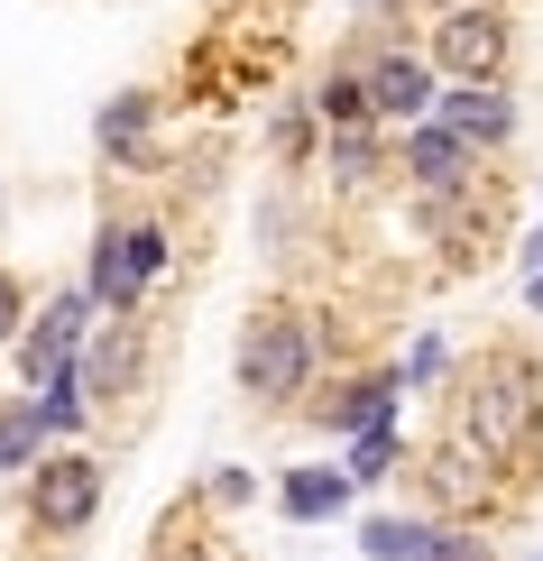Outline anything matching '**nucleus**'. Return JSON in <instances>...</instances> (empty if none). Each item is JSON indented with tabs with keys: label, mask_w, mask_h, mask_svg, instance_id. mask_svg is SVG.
I'll list each match as a JSON object with an SVG mask.
<instances>
[{
	"label": "nucleus",
	"mask_w": 543,
	"mask_h": 561,
	"mask_svg": "<svg viewBox=\"0 0 543 561\" xmlns=\"http://www.w3.org/2000/svg\"><path fill=\"white\" fill-rule=\"evenodd\" d=\"M102 516V460L92 451H56L29 470V525L37 534H83Z\"/></svg>",
	"instance_id": "39448f33"
},
{
	"label": "nucleus",
	"mask_w": 543,
	"mask_h": 561,
	"mask_svg": "<svg viewBox=\"0 0 543 561\" xmlns=\"http://www.w3.org/2000/svg\"><path fill=\"white\" fill-rule=\"evenodd\" d=\"M148 121H157V102H148V92H121V102H102L92 138H102L111 157H138V148H148Z\"/></svg>",
	"instance_id": "2eb2a0df"
},
{
	"label": "nucleus",
	"mask_w": 543,
	"mask_h": 561,
	"mask_svg": "<svg viewBox=\"0 0 543 561\" xmlns=\"http://www.w3.org/2000/svg\"><path fill=\"white\" fill-rule=\"evenodd\" d=\"M350 488H360L350 470H286V479H276V506H286L295 525H323V516L350 506Z\"/></svg>",
	"instance_id": "9b49d317"
},
{
	"label": "nucleus",
	"mask_w": 543,
	"mask_h": 561,
	"mask_svg": "<svg viewBox=\"0 0 543 561\" xmlns=\"http://www.w3.org/2000/svg\"><path fill=\"white\" fill-rule=\"evenodd\" d=\"M230 378H240V396H258V405L304 396V378H314V322H304L295 304H258V313L240 322Z\"/></svg>",
	"instance_id": "f03ea898"
},
{
	"label": "nucleus",
	"mask_w": 543,
	"mask_h": 561,
	"mask_svg": "<svg viewBox=\"0 0 543 561\" xmlns=\"http://www.w3.org/2000/svg\"><path fill=\"white\" fill-rule=\"evenodd\" d=\"M479 167V148H470L461 129H442V121H415V138H406V175L423 184V194H470V175Z\"/></svg>",
	"instance_id": "6e6552de"
},
{
	"label": "nucleus",
	"mask_w": 543,
	"mask_h": 561,
	"mask_svg": "<svg viewBox=\"0 0 543 561\" xmlns=\"http://www.w3.org/2000/svg\"><path fill=\"white\" fill-rule=\"evenodd\" d=\"M341 470L360 479V488H377V479L396 470V424H369V433H350V460H341Z\"/></svg>",
	"instance_id": "dca6fc26"
},
{
	"label": "nucleus",
	"mask_w": 543,
	"mask_h": 561,
	"mask_svg": "<svg viewBox=\"0 0 543 561\" xmlns=\"http://www.w3.org/2000/svg\"><path fill=\"white\" fill-rule=\"evenodd\" d=\"M75 368H83V396H121V387H129V368H138V341L121 332V322H111V332L92 341Z\"/></svg>",
	"instance_id": "4468645a"
},
{
	"label": "nucleus",
	"mask_w": 543,
	"mask_h": 561,
	"mask_svg": "<svg viewBox=\"0 0 543 561\" xmlns=\"http://www.w3.org/2000/svg\"><path fill=\"white\" fill-rule=\"evenodd\" d=\"M433 121L461 129L470 148H507V138H516V102H507V83H452L433 102Z\"/></svg>",
	"instance_id": "1a4fd4ad"
},
{
	"label": "nucleus",
	"mask_w": 543,
	"mask_h": 561,
	"mask_svg": "<svg viewBox=\"0 0 543 561\" xmlns=\"http://www.w3.org/2000/svg\"><path fill=\"white\" fill-rule=\"evenodd\" d=\"M29 405H37V424H46V433H83V414H92V396H83V368L65 359L56 378H37V396H29Z\"/></svg>",
	"instance_id": "ddd939ff"
},
{
	"label": "nucleus",
	"mask_w": 543,
	"mask_h": 561,
	"mask_svg": "<svg viewBox=\"0 0 543 561\" xmlns=\"http://www.w3.org/2000/svg\"><path fill=\"white\" fill-rule=\"evenodd\" d=\"M461 442H479L498 470L534 460V442H543V368L525 359V350H498V359L470 368V387H461Z\"/></svg>",
	"instance_id": "f257e3e1"
},
{
	"label": "nucleus",
	"mask_w": 543,
	"mask_h": 561,
	"mask_svg": "<svg viewBox=\"0 0 543 561\" xmlns=\"http://www.w3.org/2000/svg\"><path fill=\"white\" fill-rule=\"evenodd\" d=\"M323 121H332V129H369L377 121V111H369V75H332V83H323Z\"/></svg>",
	"instance_id": "f3484780"
},
{
	"label": "nucleus",
	"mask_w": 543,
	"mask_h": 561,
	"mask_svg": "<svg viewBox=\"0 0 543 561\" xmlns=\"http://www.w3.org/2000/svg\"><path fill=\"white\" fill-rule=\"evenodd\" d=\"M433 368H442V341H433V332H423V341H415V359H406V378L423 387V378H433Z\"/></svg>",
	"instance_id": "412c9836"
},
{
	"label": "nucleus",
	"mask_w": 543,
	"mask_h": 561,
	"mask_svg": "<svg viewBox=\"0 0 543 561\" xmlns=\"http://www.w3.org/2000/svg\"><path fill=\"white\" fill-rule=\"evenodd\" d=\"M314 414H323L332 433H369V424H396V378H360V387L323 396Z\"/></svg>",
	"instance_id": "f8f14e48"
},
{
	"label": "nucleus",
	"mask_w": 543,
	"mask_h": 561,
	"mask_svg": "<svg viewBox=\"0 0 543 561\" xmlns=\"http://www.w3.org/2000/svg\"><path fill=\"white\" fill-rule=\"evenodd\" d=\"M157 267H167V230L157 221H102V240H92V304L102 313H138Z\"/></svg>",
	"instance_id": "7ed1b4c3"
},
{
	"label": "nucleus",
	"mask_w": 543,
	"mask_h": 561,
	"mask_svg": "<svg viewBox=\"0 0 543 561\" xmlns=\"http://www.w3.org/2000/svg\"><path fill=\"white\" fill-rule=\"evenodd\" d=\"M442 92H433V65L423 56H406V46H387V56L369 65V111L377 121H423Z\"/></svg>",
	"instance_id": "9d476101"
},
{
	"label": "nucleus",
	"mask_w": 543,
	"mask_h": 561,
	"mask_svg": "<svg viewBox=\"0 0 543 561\" xmlns=\"http://www.w3.org/2000/svg\"><path fill=\"white\" fill-rule=\"evenodd\" d=\"M83 322H92V286H75V295H56L46 304V313L29 322V332H19V378H56L65 359H75V341H83Z\"/></svg>",
	"instance_id": "0eeeda50"
},
{
	"label": "nucleus",
	"mask_w": 543,
	"mask_h": 561,
	"mask_svg": "<svg viewBox=\"0 0 543 561\" xmlns=\"http://www.w3.org/2000/svg\"><path fill=\"white\" fill-rule=\"evenodd\" d=\"M507 46H516V19L498 10V0H470V10H452L433 28V65L452 83H498L507 75Z\"/></svg>",
	"instance_id": "20e7f679"
},
{
	"label": "nucleus",
	"mask_w": 543,
	"mask_h": 561,
	"mask_svg": "<svg viewBox=\"0 0 543 561\" xmlns=\"http://www.w3.org/2000/svg\"><path fill=\"white\" fill-rule=\"evenodd\" d=\"M332 175L341 184H369L377 175V138L369 129H332Z\"/></svg>",
	"instance_id": "6ab92c4d"
},
{
	"label": "nucleus",
	"mask_w": 543,
	"mask_h": 561,
	"mask_svg": "<svg viewBox=\"0 0 543 561\" xmlns=\"http://www.w3.org/2000/svg\"><path fill=\"white\" fill-rule=\"evenodd\" d=\"M19 322H29V295H19V276L0 267V341H19Z\"/></svg>",
	"instance_id": "aec40b11"
},
{
	"label": "nucleus",
	"mask_w": 543,
	"mask_h": 561,
	"mask_svg": "<svg viewBox=\"0 0 543 561\" xmlns=\"http://www.w3.org/2000/svg\"><path fill=\"white\" fill-rule=\"evenodd\" d=\"M37 442H46L37 405H0V470H29V460H37Z\"/></svg>",
	"instance_id": "a211bd4d"
},
{
	"label": "nucleus",
	"mask_w": 543,
	"mask_h": 561,
	"mask_svg": "<svg viewBox=\"0 0 543 561\" xmlns=\"http://www.w3.org/2000/svg\"><path fill=\"white\" fill-rule=\"evenodd\" d=\"M479 561H488V552H479Z\"/></svg>",
	"instance_id": "4be33fe9"
},
{
	"label": "nucleus",
	"mask_w": 543,
	"mask_h": 561,
	"mask_svg": "<svg viewBox=\"0 0 543 561\" xmlns=\"http://www.w3.org/2000/svg\"><path fill=\"white\" fill-rule=\"evenodd\" d=\"M360 552L369 561H479L488 543L470 525H423V516H369L360 525Z\"/></svg>",
	"instance_id": "423d86ee"
}]
</instances>
